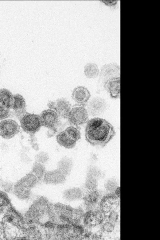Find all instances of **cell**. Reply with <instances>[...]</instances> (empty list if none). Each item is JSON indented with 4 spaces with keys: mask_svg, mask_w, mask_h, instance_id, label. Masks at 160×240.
Here are the masks:
<instances>
[{
    "mask_svg": "<svg viewBox=\"0 0 160 240\" xmlns=\"http://www.w3.org/2000/svg\"><path fill=\"white\" fill-rule=\"evenodd\" d=\"M116 134L113 126L104 119L95 117L89 120L86 123L85 139L93 146L100 148H104Z\"/></svg>",
    "mask_w": 160,
    "mask_h": 240,
    "instance_id": "obj_1",
    "label": "cell"
},
{
    "mask_svg": "<svg viewBox=\"0 0 160 240\" xmlns=\"http://www.w3.org/2000/svg\"><path fill=\"white\" fill-rule=\"evenodd\" d=\"M19 120L22 130L26 133L33 135L42 127L39 115L25 112L20 116Z\"/></svg>",
    "mask_w": 160,
    "mask_h": 240,
    "instance_id": "obj_2",
    "label": "cell"
},
{
    "mask_svg": "<svg viewBox=\"0 0 160 240\" xmlns=\"http://www.w3.org/2000/svg\"><path fill=\"white\" fill-rule=\"evenodd\" d=\"M67 119L71 125L78 128L87 123L89 115L84 106L78 105L71 108Z\"/></svg>",
    "mask_w": 160,
    "mask_h": 240,
    "instance_id": "obj_3",
    "label": "cell"
},
{
    "mask_svg": "<svg viewBox=\"0 0 160 240\" xmlns=\"http://www.w3.org/2000/svg\"><path fill=\"white\" fill-rule=\"evenodd\" d=\"M39 115L42 126L58 131L61 123L59 117L54 110L49 108L43 111Z\"/></svg>",
    "mask_w": 160,
    "mask_h": 240,
    "instance_id": "obj_4",
    "label": "cell"
},
{
    "mask_svg": "<svg viewBox=\"0 0 160 240\" xmlns=\"http://www.w3.org/2000/svg\"><path fill=\"white\" fill-rule=\"evenodd\" d=\"M47 105L49 109L54 110L59 118L67 119L71 109V105L67 99L62 98L54 101H49Z\"/></svg>",
    "mask_w": 160,
    "mask_h": 240,
    "instance_id": "obj_5",
    "label": "cell"
},
{
    "mask_svg": "<svg viewBox=\"0 0 160 240\" xmlns=\"http://www.w3.org/2000/svg\"><path fill=\"white\" fill-rule=\"evenodd\" d=\"M20 131V126L15 121L4 119L0 122V136L6 139L13 138Z\"/></svg>",
    "mask_w": 160,
    "mask_h": 240,
    "instance_id": "obj_6",
    "label": "cell"
},
{
    "mask_svg": "<svg viewBox=\"0 0 160 240\" xmlns=\"http://www.w3.org/2000/svg\"><path fill=\"white\" fill-rule=\"evenodd\" d=\"M86 106L88 115L95 116L99 115L105 112L107 104L103 98L95 97L89 100Z\"/></svg>",
    "mask_w": 160,
    "mask_h": 240,
    "instance_id": "obj_7",
    "label": "cell"
},
{
    "mask_svg": "<svg viewBox=\"0 0 160 240\" xmlns=\"http://www.w3.org/2000/svg\"><path fill=\"white\" fill-rule=\"evenodd\" d=\"M67 177L58 168L46 171L42 181L47 185H57L64 183Z\"/></svg>",
    "mask_w": 160,
    "mask_h": 240,
    "instance_id": "obj_8",
    "label": "cell"
},
{
    "mask_svg": "<svg viewBox=\"0 0 160 240\" xmlns=\"http://www.w3.org/2000/svg\"><path fill=\"white\" fill-rule=\"evenodd\" d=\"M99 80L103 83L112 78L120 77V68L115 63L106 64L102 66L99 73Z\"/></svg>",
    "mask_w": 160,
    "mask_h": 240,
    "instance_id": "obj_9",
    "label": "cell"
},
{
    "mask_svg": "<svg viewBox=\"0 0 160 240\" xmlns=\"http://www.w3.org/2000/svg\"><path fill=\"white\" fill-rule=\"evenodd\" d=\"M120 77L110 78L103 83V87L112 98L118 99L120 96Z\"/></svg>",
    "mask_w": 160,
    "mask_h": 240,
    "instance_id": "obj_10",
    "label": "cell"
},
{
    "mask_svg": "<svg viewBox=\"0 0 160 240\" xmlns=\"http://www.w3.org/2000/svg\"><path fill=\"white\" fill-rule=\"evenodd\" d=\"M91 97L88 89L83 86H78L73 90L72 94V99L79 105L85 106Z\"/></svg>",
    "mask_w": 160,
    "mask_h": 240,
    "instance_id": "obj_11",
    "label": "cell"
},
{
    "mask_svg": "<svg viewBox=\"0 0 160 240\" xmlns=\"http://www.w3.org/2000/svg\"><path fill=\"white\" fill-rule=\"evenodd\" d=\"M26 104L23 97L19 93L13 95L11 109L13 114L18 118L26 112Z\"/></svg>",
    "mask_w": 160,
    "mask_h": 240,
    "instance_id": "obj_12",
    "label": "cell"
},
{
    "mask_svg": "<svg viewBox=\"0 0 160 240\" xmlns=\"http://www.w3.org/2000/svg\"><path fill=\"white\" fill-rule=\"evenodd\" d=\"M56 140L60 145L67 149L73 148L77 142V141L69 136L64 130L58 133L56 136Z\"/></svg>",
    "mask_w": 160,
    "mask_h": 240,
    "instance_id": "obj_13",
    "label": "cell"
},
{
    "mask_svg": "<svg viewBox=\"0 0 160 240\" xmlns=\"http://www.w3.org/2000/svg\"><path fill=\"white\" fill-rule=\"evenodd\" d=\"M73 165V162L72 159L64 156L58 162L57 168L67 177L71 174Z\"/></svg>",
    "mask_w": 160,
    "mask_h": 240,
    "instance_id": "obj_14",
    "label": "cell"
},
{
    "mask_svg": "<svg viewBox=\"0 0 160 240\" xmlns=\"http://www.w3.org/2000/svg\"><path fill=\"white\" fill-rule=\"evenodd\" d=\"M62 196L64 199L68 202L76 201L82 198V192L78 187L70 188L64 191Z\"/></svg>",
    "mask_w": 160,
    "mask_h": 240,
    "instance_id": "obj_15",
    "label": "cell"
},
{
    "mask_svg": "<svg viewBox=\"0 0 160 240\" xmlns=\"http://www.w3.org/2000/svg\"><path fill=\"white\" fill-rule=\"evenodd\" d=\"M13 95L9 90L5 88H0V106L11 109Z\"/></svg>",
    "mask_w": 160,
    "mask_h": 240,
    "instance_id": "obj_16",
    "label": "cell"
},
{
    "mask_svg": "<svg viewBox=\"0 0 160 240\" xmlns=\"http://www.w3.org/2000/svg\"><path fill=\"white\" fill-rule=\"evenodd\" d=\"M86 77L88 78H95L99 74L100 71L98 65L94 63H88L85 65L84 69Z\"/></svg>",
    "mask_w": 160,
    "mask_h": 240,
    "instance_id": "obj_17",
    "label": "cell"
},
{
    "mask_svg": "<svg viewBox=\"0 0 160 240\" xmlns=\"http://www.w3.org/2000/svg\"><path fill=\"white\" fill-rule=\"evenodd\" d=\"M22 180L24 187L28 189L34 187L39 182L36 177L32 172L27 174Z\"/></svg>",
    "mask_w": 160,
    "mask_h": 240,
    "instance_id": "obj_18",
    "label": "cell"
},
{
    "mask_svg": "<svg viewBox=\"0 0 160 240\" xmlns=\"http://www.w3.org/2000/svg\"><path fill=\"white\" fill-rule=\"evenodd\" d=\"M46 171L44 164L36 162L33 163L32 172L36 177L39 182L42 181Z\"/></svg>",
    "mask_w": 160,
    "mask_h": 240,
    "instance_id": "obj_19",
    "label": "cell"
},
{
    "mask_svg": "<svg viewBox=\"0 0 160 240\" xmlns=\"http://www.w3.org/2000/svg\"><path fill=\"white\" fill-rule=\"evenodd\" d=\"M86 173L85 187L89 190H93L97 188L98 181L99 179L89 173Z\"/></svg>",
    "mask_w": 160,
    "mask_h": 240,
    "instance_id": "obj_20",
    "label": "cell"
},
{
    "mask_svg": "<svg viewBox=\"0 0 160 240\" xmlns=\"http://www.w3.org/2000/svg\"><path fill=\"white\" fill-rule=\"evenodd\" d=\"M64 130L69 136L77 142L81 138V133L78 128L72 125Z\"/></svg>",
    "mask_w": 160,
    "mask_h": 240,
    "instance_id": "obj_21",
    "label": "cell"
},
{
    "mask_svg": "<svg viewBox=\"0 0 160 240\" xmlns=\"http://www.w3.org/2000/svg\"><path fill=\"white\" fill-rule=\"evenodd\" d=\"M49 157L48 153L43 151L38 153L35 156V162L44 164L49 160Z\"/></svg>",
    "mask_w": 160,
    "mask_h": 240,
    "instance_id": "obj_22",
    "label": "cell"
},
{
    "mask_svg": "<svg viewBox=\"0 0 160 240\" xmlns=\"http://www.w3.org/2000/svg\"><path fill=\"white\" fill-rule=\"evenodd\" d=\"M12 115H13V112L10 109L0 106V120L7 118Z\"/></svg>",
    "mask_w": 160,
    "mask_h": 240,
    "instance_id": "obj_23",
    "label": "cell"
},
{
    "mask_svg": "<svg viewBox=\"0 0 160 240\" xmlns=\"http://www.w3.org/2000/svg\"><path fill=\"white\" fill-rule=\"evenodd\" d=\"M105 187L108 190L112 192L116 190L117 182L115 178H111L108 180L105 184Z\"/></svg>",
    "mask_w": 160,
    "mask_h": 240,
    "instance_id": "obj_24",
    "label": "cell"
},
{
    "mask_svg": "<svg viewBox=\"0 0 160 240\" xmlns=\"http://www.w3.org/2000/svg\"><path fill=\"white\" fill-rule=\"evenodd\" d=\"M103 228L105 231L108 232H110L113 230L114 226L112 223L107 222L103 225Z\"/></svg>",
    "mask_w": 160,
    "mask_h": 240,
    "instance_id": "obj_25",
    "label": "cell"
},
{
    "mask_svg": "<svg viewBox=\"0 0 160 240\" xmlns=\"http://www.w3.org/2000/svg\"><path fill=\"white\" fill-rule=\"evenodd\" d=\"M118 215V213L114 211L111 212L109 216V219L111 222L114 223L117 220Z\"/></svg>",
    "mask_w": 160,
    "mask_h": 240,
    "instance_id": "obj_26",
    "label": "cell"
},
{
    "mask_svg": "<svg viewBox=\"0 0 160 240\" xmlns=\"http://www.w3.org/2000/svg\"><path fill=\"white\" fill-rule=\"evenodd\" d=\"M106 5L111 7L115 5L117 3V1H102Z\"/></svg>",
    "mask_w": 160,
    "mask_h": 240,
    "instance_id": "obj_27",
    "label": "cell"
},
{
    "mask_svg": "<svg viewBox=\"0 0 160 240\" xmlns=\"http://www.w3.org/2000/svg\"><path fill=\"white\" fill-rule=\"evenodd\" d=\"M115 193L116 195L118 197L120 196V188L119 187H117L116 189Z\"/></svg>",
    "mask_w": 160,
    "mask_h": 240,
    "instance_id": "obj_28",
    "label": "cell"
}]
</instances>
